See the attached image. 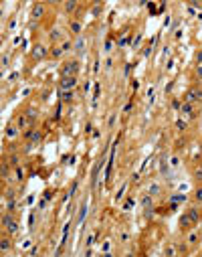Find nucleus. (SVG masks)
<instances>
[{"mask_svg": "<svg viewBox=\"0 0 202 257\" xmlns=\"http://www.w3.org/2000/svg\"><path fill=\"white\" fill-rule=\"evenodd\" d=\"M77 69H79V63H77V61L65 63V65H63V69H61V79H63V77H75Z\"/></svg>", "mask_w": 202, "mask_h": 257, "instance_id": "f257e3e1", "label": "nucleus"}, {"mask_svg": "<svg viewBox=\"0 0 202 257\" xmlns=\"http://www.w3.org/2000/svg\"><path fill=\"white\" fill-rule=\"evenodd\" d=\"M77 85V75L75 77H63L61 79V91H71Z\"/></svg>", "mask_w": 202, "mask_h": 257, "instance_id": "f03ea898", "label": "nucleus"}, {"mask_svg": "<svg viewBox=\"0 0 202 257\" xmlns=\"http://www.w3.org/2000/svg\"><path fill=\"white\" fill-rule=\"evenodd\" d=\"M4 227H6V231H8V233H12V235L18 231V225H16V221L12 219V217H8V215H4Z\"/></svg>", "mask_w": 202, "mask_h": 257, "instance_id": "7ed1b4c3", "label": "nucleus"}, {"mask_svg": "<svg viewBox=\"0 0 202 257\" xmlns=\"http://www.w3.org/2000/svg\"><path fill=\"white\" fill-rule=\"evenodd\" d=\"M42 57H47V49L42 45H37L32 49V59H37V61H41Z\"/></svg>", "mask_w": 202, "mask_h": 257, "instance_id": "20e7f679", "label": "nucleus"}, {"mask_svg": "<svg viewBox=\"0 0 202 257\" xmlns=\"http://www.w3.org/2000/svg\"><path fill=\"white\" fill-rule=\"evenodd\" d=\"M198 99H202V91H200V89H190L188 95H186V101H188V103H192V101H198Z\"/></svg>", "mask_w": 202, "mask_h": 257, "instance_id": "39448f33", "label": "nucleus"}, {"mask_svg": "<svg viewBox=\"0 0 202 257\" xmlns=\"http://www.w3.org/2000/svg\"><path fill=\"white\" fill-rule=\"evenodd\" d=\"M45 14V4H34L32 8V18H41Z\"/></svg>", "mask_w": 202, "mask_h": 257, "instance_id": "423d86ee", "label": "nucleus"}, {"mask_svg": "<svg viewBox=\"0 0 202 257\" xmlns=\"http://www.w3.org/2000/svg\"><path fill=\"white\" fill-rule=\"evenodd\" d=\"M87 200H85L83 204H81V209H79V217H77V223H83L85 221V217H87Z\"/></svg>", "mask_w": 202, "mask_h": 257, "instance_id": "0eeeda50", "label": "nucleus"}, {"mask_svg": "<svg viewBox=\"0 0 202 257\" xmlns=\"http://www.w3.org/2000/svg\"><path fill=\"white\" fill-rule=\"evenodd\" d=\"M180 111H182V113L186 115V118H194V108H192V103H184Z\"/></svg>", "mask_w": 202, "mask_h": 257, "instance_id": "6e6552de", "label": "nucleus"}, {"mask_svg": "<svg viewBox=\"0 0 202 257\" xmlns=\"http://www.w3.org/2000/svg\"><path fill=\"white\" fill-rule=\"evenodd\" d=\"M16 134H18V126L10 123V126L6 128V136H8V138H16Z\"/></svg>", "mask_w": 202, "mask_h": 257, "instance_id": "1a4fd4ad", "label": "nucleus"}, {"mask_svg": "<svg viewBox=\"0 0 202 257\" xmlns=\"http://www.w3.org/2000/svg\"><path fill=\"white\" fill-rule=\"evenodd\" d=\"M27 123H28V118H27V113L18 115V122H16V126H18V128H27Z\"/></svg>", "mask_w": 202, "mask_h": 257, "instance_id": "9d476101", "label": "nucleus"}, {"mask_svg": "<svg viewBox=\"0 0 202 257\" xmlns=\"http://www.w3.org/2000/svg\"><path fill=\"white\" fill-rule=\"evenodd\" d=\"M27 138H31L32 142H38L41 140V132H27Z\"/></svg>", "mask_w": 202, "mask_h": 257, "instance_id": "9b49d317", "label": "nucleus"}, {"mask_svg": "<svg viewBox=\"0 0 202 257\" xmlns=\"http://www.w3.org/2000/svg\"><path fill=\"white\" fill-rule=\"evenodd\" d=\"M141 204H144V209H150V207H152V196H150V194H144Z\"/></svg>", "mask_w": 202, "mask_h": 257, "instance_id": "f8f14e48", "label": "nucleus"}, {"mask_svg": "<svg viewBox=\"0 0 202 257\" xmlns=\"http://www.w3.org/2000/svg\"><path fill=\"white\" fill-rule=\"evenodd\" d=\"M160 194V186L158 184H150V196H156Z\"/></svg>", "mask_w": 202, "mask_h": 257, "instance_id": "ddd939ff", "label": "nucleus"}, {"mask_svg": "<svg viewBox=\"0 0 202 257\" xmlns=\"http://www.w3.org/2000/svg\"><path fill=\"white\" fill-rule=\"evenodd\" d=\"M75 8H77V2H75V0H71V2H65V10H67V12H73Z\"/></svg>", "mask_w": 202, "mask_h": 257, "instance_id": "4468645a", "label": "nucleus"}, {"mask_svg": "<svg viewBox=\"0 0 202 257\" xmlns=\"http://www.w3.org/2000/svg\"><path fill=\"white\" fill-rule=\"evenodd\" d=\"M176 128H178L180 132H184L188 128V123H186V119H178V122H176Z\"/></svg>", "mask_w": 202, "mask_h": 257, "instance_id": "2eb2a0df", "label": "nucleus"}, {"mask_svg": "<svg viewBox=\"0 0 202 257\" xmlns=\"http://www.w3.org/2000/svg\"><path fill=\"white\" fill-rule=\"evenodd\" d=\"M75 49H77V51H85V38H83V37H79V41H77Z\"/></svg>", "mask_w": 202, "mask_h": 257, "instance_id": "dca6fc26", "label": "nucleus"}, {"mask_svg": "<svg viewBox=\"0 0 202 257\" xmlns=\"http://www.w3.org/2000/svg\"><path fill=\"white\" fill-rule=\"evenodd\" d=\"M71 31L75 33V35H77V33H81V24L77 23V20H73V23H71Z\"/></svg>", "mask_w": 202, "mask_h": 257, "instance_id": "f3484780", "label": "nucleus"}, {"mask_svg": "<svg viewBox=\"0 0 202 257\" xmlns=\"http://www.w3.org/2000/svg\"><path fill=\"white\" fill-rule=\"evenodd\" d=\"M73 99V91H63V101H71Z\"/></svg>", "mask_w": 202, "mask_h": 257, "instance_id": "a211bd4d", "label": "nucleus"}, {"mask_svg": "<svg viewBox=\"0 0 202 257\" xmlns=\"http://www.w3.org/2000/svg\"><path fill=\"white\" fill-rule=\"evenodd\" d=\"M174 253H176V249H174V247H166V257H174Z\"/></svg>", "mask_w": 202, "mask_h": 257, "instance_id": "6ab92c4d", "label": "nucleus"}, {"mask_svg": "<svg viewBox=\"0 0 202 257\" xmlns=\"http://www.w3.org/2000/svg\"><path fill=\"white\" fill-rule=\"evenodd\" d=\"M67 235H69V225H65V229H63V239H61V245L67 241Z\"/></svg>", "mask_w": 202, "mask_h": 257, "instance_id": "aec40b11", "label": "nucleus"}, {"mask_svg": "<svg viewBox=\"0 0 202 257\" xmlns=\"http://www.w3.org/2000/svg\"><path fill=\"white\" fill-rule=\"evenodd\" d=\"M196 241H198V235H196V233H190V235H188V243H196Z\"/></svg>", "mask_w": 202, "mask_h": 257, "instance_id": "412c9836", "label": "nucleus"}, {"mask_svg": "<svg viewBox=\"0 0 202 257\" xmlns=\"http://www.w3.org/2000/svg\"><path fill=\"white\" fill-rule=\"evenodd\" d=\"M10 249V241L8 239H2V251H8Z\"/></svg>", "mask_w": 202, "mask_h": 257, "instance_id": "4be33fe9", "label": "nucleus"}, {"mask_svg": "<svg viewBox=\"0 0 202 257\" xmlns=\"http://www.w3.org/2000/svg\"><path fill=\"white\" fill-rule=\"evenodd\" d=\"M131 207H134V199H127V203L123 204V209H126V211H130Z\"/></svg>", "mask_w": 202, "mask_h": 257, "instance_id": "5701e85b", "label": "nucleus"}, {"mask_svg": "<svg viewBox=\"0 0 202 257\" xmlns=\"http://www.w3.org/2000/svg\"><path fill=\"white\" fill-rule=\"evenodd\" d=\"M27 118H28V119H34V118H37V111H34V109H28V111H27Z\"/></svg>", "mask_w": 202, "mask_h": 257, "instance_id": "b1692460", "label": "nucleus"}, {"mask_svg": "<svg viewBox=\"0 0 202 257\" xmlns=\"http://www.w3.org/2000/svg\"><path fill=\"white\" fill-rule=\"evenodd\" d=\"M172 108H174V109H182V103H180L178 99H174V101H172Z\"/></svg>", "mask_w": 202, "mask_h": 257, "instance_id": "393cba45", "label": "nucleus"}, {"mask_svg": "<svg viewBox=\"0 0 202 257\" xmlns=\"http://www.w3.org/2000/svg\"><path fill=\"white\" fill-rule=\"evenodd\" d=\"M196 200H198V203H202V186L196 190Z\"/></svg>", "mask_w": 202, "mask_h": 257, "instance_id": "a878e982", "label": "nucleus"}, {"mask_svg": "<svg viewBox=\"0 0 202 257\" xmlns=\"http://www.w3.org/2000/svg\"><path fill=\"white\" fill-rule=\"evenodd\" d=\"M22 176H24L22 168H16V178H18V180H22Z\"/></svg>", "mask_w": 202, "mask_h": 257, "instance_id": "bb28decb", "label": "nucleus"}, {"mask_svg": "<svg viewBox=\"0 0 202 257\" xmlns=\"http://www.w3.org/2000/svg\"><path fill=\"white\" fill-rule=\"evenodd\" d=\"M93 243H95V235H89V239H87V247H91Z\"/></svg>", "mask_w": 202, "mask_h": 257, "instance_id": "cd10ccee", "label": "nucleus"}, {"mask_svg": "<svg viewBox=\"0 0 202 257\" xmlns=\"http://www.w3.org/2000/svg\"><path fill=\"white\" fill-rule=\"evenodd\" d=\"M196 61H198V65H202V49L198 51V55H196Z\"/></svg>", "mask_w": 202, "mask_h": 257, "instance_id": "c85d7f7f", "label": "nucleus"}, {"mask_svg": "<svg viewBox=\"0 0 202 257\" xmlns=\"http://www.w3.org/2000/svg\"><path fill=\"white\" fill-rule=\"evenodd\" d=\"M10 164L16 166V164H18V158H16V156H10Z\"/></svg>", "mask_w": 202, "mask_h": 257, "instance_id": "c756f323", "label": "nucleus"}, {"mask_svg": "<svg viewBox=\"0 0 202 257\" xmlns=\"http://www.w3.org/2000/svg\"><path fill=\"white\" fill-rule=\"evenodd\" d=\"M127 43H130V37H123L121 41H119V45H127Z\"/></svg>", "mask_w": 202, "mask_h": 257, "instance_id": "7c9ffc66", "label": "nucleus"}, {"mask_svg": "<svg viewBox=\"0 0 202 257\" xmlns=\"http://www.w3.org/2000/svg\"><path fill=\"white\" fill-rule=\"evenodd\" d=\"M196 75H198L200 79H202V65H198V67H196Z\"/></svg>", "mask_w": 202, "mask_h": 257, "instance_id": "2f4dec72", "label": "nucleus"}, {"mask_svg": "<svg viewBox=\"0 0 202 257\" xmlns=\"http://www.w3.org/2000/svg\"><path fill=\"white\" fill-rule=\"evenodd\" d=\"M111 47H113V43L107 41V43H105V51H111Z\"/></svg>", "mask_w": 202, "mask_h": 257, "instance_id": "473e14b6", "label": "nucleus"}, {"mask_svg": "<svg viewBox=\"0 0 202 257\" xmlns=\"http://www.w3.org/2000/svg\"><path fill=\"white\" fill-rule=\"evenodd\" d=\"M196 178H198V180H202V168L196 170Z\"/></svg>", "mask_w": 202, "mask_h": 257, "instance_id": "72a5a7b5", "label": "nucleus"}, {"mask_svg": "<svg viewBox=\"0 0 202 257\" xmlns=\"http://www.w3.org/2000/svg\"><path fill=\"white\" fill-rule=\"evenodd\" d=\"M2 65H4V67L8 65V55H4V57H2Z\"/></svg>", "mask_w": 202, "mask_h": 257, "instance_id": "f704fd0d", "label": "nucleus"}, {"mask_svg": "<svg viewBox=\"0 0 202 257\" xmlns=\"http://www.w3.org/2000/svg\"><path fill=\"white\" fill-rule=\"evenodd\" d=\"M103 257H111V255H109V253H105V255H103Z\"/></svg>", "mask_w": 202, "mask_h": 257, "instance_id": "c9c22d12", "label": "nucleus"}]
</instances>
